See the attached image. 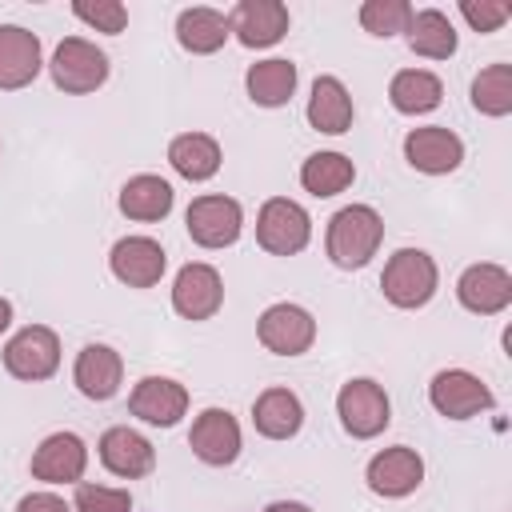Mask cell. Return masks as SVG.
I'll return each mask as SVG.
<instances>
[{"label":"cell","mask_w":512,"mask_h":512,"mask_svg":"<svg viewBox=\"0 0 512 512\" xmlns=\"http://www.w3.org/2000/svg\"><path fill=\"white\" fill-rule=\"evenodd\" d=\"M384 244V216L372 204H344L324 228V252L336 268H364Z\"/></svg>","instance_id":"6da1fadb"},{"label":"cell","mask_w":512,"mask_h":512,"mask_svg":"<svg viewBox=\"0 0 512 512\" xmlns=\"http://www.w3.org/2000/svg\"><path fill=\"white\" fill-rule=\"evenodd\" d=\"M188 448L196 460H204L208 468H224L240 456L244 448V436H240V420L228 412V408H204L196 420H192V432H188Z\"/></svg>","instance_id":"5bb4252c"},{"label":"cell","mask_w":512,"mask_h":512,"mask_svg":"<svg viewBox=\"0 0 512 512\" xmlns=\"http://www.w3.org/2000/svg\"><path fill=\"white\" fill-rule=\"evenodd\" d=\"M4 360V372L12 380H24V384H40V380H52L56 368H60V336L48 328V324H24L0 352Z\"/></svg>","instance_id":"52a82bcc"},{"label":"cell","mask_w":512,"mask_h":512,"mask_svg":"<svg viewBox=\"0 0 512 512\" xmlns=\"http://www.w3.org/2000/svg\"><path fill=\"white\" fill-rule=\"evenodd\" d=\"M404 160L424 176H448L464 164V140L444 124H424L404 136Z\"/></svg>","instance_id":"2e32d148"},{"label":"cell","mask_w":512,"mask_h":512,"mask_svg":"<svg viewBox=\"0 0 512 512\" xmlns=\"http://www.w3.org/2000/svg\"><path fill=\"white\" fill-rule=\"evenodd\" d=\"M472 108L480 116H508L512 112V64H488L472 80Z\"/></svg>","instance_id":"4dcf8cb0"},{"label":"cell","mask_w":512,"mask_h":512,"mask_svg":"<svg viewBox=\"0 0 512 512\" xmlns=\"http://www.w3.org/2000/svg\"><path fill=\"white\" fill-rule=\"evenodd\" d=\"M388 100L400 116H424L432 108H440L444 100V84L436 72L428 68H400L392 80H388Z\"/></svg>","instance_id":"83f0119b"},{"label":"cell","mask_w":512,"mask_h":512,"mask_svg":"<svg viewBox=\"0 0 512 512\" xmlns=\"http://www.w3.org/2000/svg\"><path fill=\"white\" fill-rule=\"evenodd\" d=\"M96 452H100V464H104L112 476H120V480H140V476H148V472L156 468V448H152V440L140 436V432L128 428V424L108 428V432L100 436Z\"/></svg>","instance_id":"44dd1931"},{"label":"cell","mask_w":512,"mask_h":512,"mask_svg":"<svg viewBox=\"0 0 512 512\" xmlns=\"http://www.w3.org/2000/svg\"><path fill=\"white\" fill-rule=\"evenodd\" d=\"M440 288V268L424 248H396L380 272V292L392 308H424Z\"/></svg>","instance_id":"7a4b0ae2"},{"label":"cell","mask_w":512,"mask_h":512,"mask_svg":"<svg viewBox=\"0 0 512 512\" xmlns=\"http://www.w3.org/2000/svg\"><path fill=\"white\" fill-rule=\"evenodd\" d=\"M404 36H408V48H412L416 56H424V60H448V56H456V44H460L452 20H448L440 8H420V12H412Z\"/></svg>","instance_id":"f1b7e54d"},{"label":"cell","mask_w":512,"mask_h":512,"mask_svg":"<svg viewBox=\"0 0 512 512\" xmlns=\"http://www.w3.org/2000/svg\"><path fill=\"white\" fill-rule=\"evenodd\" d=\"M12 328V300L8 296H0V336Z\"/></svg>","instance_id":"74e56055"},{"label":"cell","mask_w":512,"mask_h":512,"mask_svg":"<svg viewBox=\"0 0 512 512\" xmlns=\"http://www.w3.org/2000/svg\"><path fill=\"white\" fill-rule=\"evenodd\" d=\"M256 340L272 352V356H304L316 344V316L304 304L292 300H276L260 312L256 320Z\"/></svg>","instance_id":"ba28073f"},{"label":"cell","mask_w":512,"mask_h":512,"mask_svg":"<svg viewBox=\"0 0 512 512\" xmlns=\"http://www.w3.org/2000/svg\"><path fill=\"white\" fill-rule=\"evenodd\" d=\"M456 300L472 316H500L512 304V272L492 260L468 264L456 280Z\"/></svg>","instance_id":"4fadbf2b"},{"label":"cell","mask_w":512,"mask_h":512,"mask_svg":"<svg viewBox=\"0 0 512 512\" xmlns=\"http://www.w3.org/2000/svg\"><path fill=\"white\" fill-rule=\"evenodd\" d=\"M72 16L84 20L88 28L104 32V36H120L124 24H128V8L120 0H76L72 4Z\"/></svg>","instance_id":"836d02e7"},{"label":"cell","mask_w":512,"mask_h":512,"mask_svg":"<svg viewBox=\"0 0 512 512\" xmlns=\"http://www.w3.org/2000/svg\"><path fill=\"white\" fill-rule=\"evenodd\" d=\"M116 204H120V212H124L128 220H136V224H156V220H164V216L172 212L176 192H172V184H168L164 176L140 172V176H128V180H124Z\"/></svg>","instance_id":"603a6c76"},{"label":"cell","mask_w":512,"mask_h":512,"mask_svg":"<svg viewBox=\"0 0 512 512\" xmlns=\"http://www.w3.org/2000/svg\"><path fill=\"white\" fill-rule=\"evenodd\" d=\"M228 24H232V36L244 48H272V44L284 40L292 16L280 0H240L228 12Z\"/></svg>","instance_id":"ffe728a7"},{"label":"cell","mask_w":512,"mask_h":512,"mask_svg":"<svg viewBox=\"0 0 512 512\" xmlns=\"http://www.w3.org/2000/svg\"><path fill=\"white\" fill-rule=\"evenodd\" d=\"M172 308L176 316L200 324V320H212L220 308H224V280L212 264L204 260H188L176 280H172Z\"/></svg>","instance_id":"30bf717a"},{"label":"cell","mask_w":512,"mask_h":512,"mask_svg":"<svg viewBox=\"0 0 512 512\" xmlns=\"http://www.w3.org/2000/svg\"><path fill=\"white\" fill-rule=\"evenodd\" d=\"M336 416H340V428L352 440H372L392 424V400H388L380 380L352 376L336 392Z\"/></svg>","instance_id":"3957f363"},{"label":"cell","mask_w":512,"mask_h":512,"mask_svg":"<svg viewBox=\"0 0 512 512\" xmlns=\"http://www.w3.org/2000/svg\"><path fill=\"white\" fill-rule=\"evenodd\" d=\"M412 12H416V8H412L408 0H364V4H360V28H364L368 36L388 40V36H396V32L408 28Z\"/></svg>","instance_id":"1f68e13d"},{"label":"cell","mask_w":512,"mask_h":512,"mask_svg":"<svg viewBox=\"0 0 512 512\" xmlns=\"http://www.w3.org/2000/svg\"><path fill=\"white\" fill-rule=\"evenodd\" d=\"M44 68L40 36L24 24H0V92L28 88Z\"/></svg>","instance_id":"ac0fdd59"},{"label":"cell","mask_w":512,"mask_h":512,"mask_svg":"<svg viewBox=\"0 0 512 512\" xmlns=\"http://www.w3.org/2000/svg\"><path fill=\"white\" fill-rule=\"evenodd\" d=\"M308 124L324 136H344L356 120V108H352V96L344 88L340 76H316L312 80V96H308V108H304Z\"/></svg>","instance_id":"7402d4cb"},{"label":"cell","mask_w":512,"mask_h":512,"mask_svg":"<svg viewBox=\"0 0 512 512\" xmlns=\"http://www.w3.org/2000/svg\"><path fill=\"white\" fill-rule=\"evenodd\" d=\"M312 240V216L300 200L268 196L256 212V244L268 256H296Z\"/></svg>","instance_id":"5b68a950"},{"label":"cell","mask_w":512,"mask_h":512,"mask_svg":"<svg viewBox=\"0 0 512 512\" xmlns=\"http://www.w3.org/2000/svg\"><path fill=\"white\" fill-rule=\"evenodd\" d=\"M228 36H232V24H228V12H220V8L196 4V8H184V12L176 16V40H180V48L192 52V56H212V52H220Z\"/></svg>","instance_id":"4316f807"},{"label":"cell","mask_w":512,"mask_h":512,"mask_svg":"<svg viewBox=\"0 0 512 512\" xmlns=\"http://www.w3.org/2000/svg\"><path fill=\"white\" fill-rule=\"evenodd\" d=\"M252 424L264 440H292L304 428V404L292 388H264L252 400Z\"/></svg>","instance_id":"cb8c5ba5"},{"label":"cell","mask_w":512,"mask_h":512,"mask_svg":"<svg viewBox=\"0 0 512 512\" xmlns=\"http://www.w3.org/2000/svg\"><path fill=\"white\" fill-rule=\"evenodd\" d=\"M428 404L444 416V420H472L480 412H488L496 404L492 388L468 372V368H440L428 384Z\"/></svg>","instance_id":"9c48e42d"},{"label":"cell","mask_w":512,"mask_h":512,"mask_svg":"<svg viewBox=\"0 0 512 512\" xmlns=\"http://www.w3.org/2000/svg\"><path fill=\"white\" fill-rule=\"evenodd\" d=\"M108 268L124 288H156L168 268V252L152 236H120L108 252Z\"/></svg>","instance_id":"9a60e30c"},{"label":"cell","mask_w":512,"mask_h":512,"mask_svg":"<svg viewBox=\"0 0 512 512\" xmlns=\"http://www.w3.org/2000/svg\"><path fill=\"white\" fill-rule=\"evenodd\" d=\"M16 512H72V508L64 504V496H56V492L40 488V492L20 496V500H16Z\"/></svg>","instance_id":"d590c367"},{"label":"cell","mask_w":512,"mask_h":512,"mask_svg":"<svg viewBox=\"0 0 512 512\" xmlns=\"http://www.w3.org/2000/svg\"><path fill=\"white\" fill-rule=\"evenodd\" d=\"M168 164H172L184 180L204 184V180H212V176L220 172L224 148H220V140L208 136V132H180V136H172V144H168Z\"/></svg>","instance_id":"484cf974"},{"label":"cell","mask_w":512,"mask_h":512,"mask_svg":"<svg viewBox=\"0 0 512 512\" xmlns=\"http://www.w3.org/2000/svg\"><path fill=\"white\" fill-rule=\"evenodd\" d=\"M52 84L68 96H88L96 88H104L108 80V52L96 48L88 36H64L48 60Z\"/></svg>","instance_id":"277c9868"},{"label":"cell","mask_w":512,"mask_h":512,"mask_svg":"<svg viewBox=\"0 0 512 512\" xmlns=\"http://www.w3.org/2000/svg\"><path fill=\"white\" fill-rule=\"evenodd\" d=\"M28 472L40 484H80L88 472V444L76 432H52L32 448Z\"/></svg>","instance_id":"8fae6325"},{"label":"cell","mask_w":512,"mask_h":512,"mask_svg":"<svg viewBox=\"0 0 512 512\" xmlns=\"http://www.w3.org/2000/svg\"><path fill=\"white\" fill-rule=\"evenodd\" d=\"M296 64L284 60V56H268V60H256L248 64L244 72V88H248V100L260 104V108H284L292 96H296Z\"/></svg>","instance_id":"d4e9b609"},{"label":"cell","mask_w":512,"mask_h":512,"mask_svg":"<svg viewBox=\"0 0 512 512\" xmlns=\"http://www.w3.org/2000/svg\"><path fill=\"white\" fill-rule=\"evenodd\" d=\"M184 228L192 236V244L216 252V248H232L244 232V208L236 196H224V192H204L188 204L184 212Z\"/></svg>","instance_id":"8992f818"},{"label":"cell","mask_w":512,"mask_h":512,"mask_svg":"<svg viewBox=\"0 0 512 512\" xmlns=\"http://www.w3.org/2000/svg\"><path fill=\"white\" fill-rule=\"evenodd\" d=\"M460 16L476 32H496L512 16V4H504V0H460Z\"/></svg>","instance_id":"e575fe53"},{"label":"cell","mask_w":512,"mask_h":512,"mask_svg":"<svg viewBox=\"0 0 512 512\" xmlns=\"http://www.w3.org/2000/svg\"><path fill=\"white\" fill-rule=\"evenodd\" d=\"M72 384L80 396H88L96 404L112 400L124 384V356L112 344H84L72 364Z\"/></svg>","instance_id":"d6986e66"},{"label":"cell","mask_w":512,"mask_h":512,"mask_svg":"<svg viewBox=\"0 0 512 512\" xmlns=\"http://www.w3.org/2000/svg\"><path fill=\"white\" fill-rule=\"evenodd\" d=\"M72 512H132V492L128 488H112V484H76L72 496Z\"/></svg>","instance_id":"d6a6232c"},{"label":"cell","mask_w":512,"mask_h":512,"mask_svg":"<svg viewBox=\"0 0 512 512\" xmlns=\"http://www.w3.org/2000/svg\"><path fill=\"white\" fill-rule=\"evenodd\" d=\"M128 412L152 428H172L188 416V388L172 376H144L128 396Z\"/></svg>","instance_id":"e0dca14e"},{"label":"cell","mask_w":512,"mask_h":512,"mask_svg":"<svg viewBox=\"0 0 512 512\" xmlns=\"http://www.w3.org/2000/svg\"><path fill=\"white\" fill-rule=\"evenodd\" d=\"M364 480L376 496L384 500H404L412 496L420 484H424V456L408 444H392V448H380L368 468H364Z\"/></svg>","instance_id":"7c38bea8"},{"label":"cell","mask_w":512,"mask_h":512,"mask_svg":"<svg viewBox=\"0 0 512 512\" xmlns=\"http://www.w3.org/2000/svg\"><path fill=\"white\" fill-rule=\"evenodd\" d=\"M352 180H356V164L344 152H312L300 164V188L316 200L340 196L344 188H352Z\"/></svg>","instance_id":"f546056e"},{"label":"cell","mask_w":512,"mask_h":512,"mask_svg":"<svg viewBox=\"0 0 512 512\" xmlns=\"http://www.w3.org/2000/svg\"><path fill=\"white\" fill-rule=\"evenodd\" d=\"M264 512H312L304 500H272V504H264Z\"/></svg>","instance_id":"8d00e7d4"}]
</instances>
